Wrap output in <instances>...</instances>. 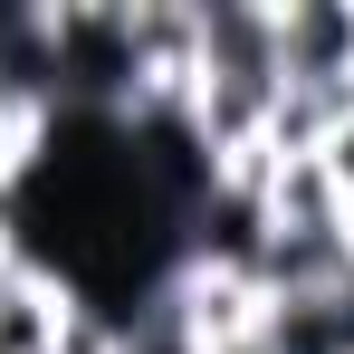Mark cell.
Masks as SVG:
<instances>
[{
	"label": "cell",
	"mask_w": 354,
	"mask_h": 354,
	"mask_svg": "<svg viewBox=\"0 0 354 354\" xmlns=\"http://www.w3.org/2000/svg\"><path fill=\"white\" fill-rule=\"evenodd\" d=\"M278 86H354V0H268Z\"/></svg>",
	"instance_id": "1"
},
{
	"label": "cell",
	"mask_w": 354,
	"mask_h": 354,
	"mask_svg": "<svg viewBox=\"0 0 354 354\" xmlns=\"http://www.w3.org/2000/svg\"><path fill=\"white\" fill-rule=\"evenodd\" d=\"M259 345L268 354H354V278L268 297V306H259Z\"/></svg>",
	"instance_id": "2"
},
{
	"label": "cell",
	"mask_w": 354,
	"mask_h": 354,
	"mask_svg": "<svg viewBox=\"0 0 354 354\" xmlns=\"http://www.w3.org/2000/svg\"><path fill=\"white\" fill-rule=\"evenodd\" d=\"M230 354H268V345H259V335H249V345H230Z\"/></svg>",
	"instance_id": "3"
},
{
	"label": "cell",
	"mask_w": 354,
	"mask_h": 354,
	"mask_svg": "<svg viewBox=\"0 0 354 354\" xmlns=\"http://www.w3.org/2000/svg\"><path fill=\"white\" fill-rule=\"evenodd\" d=\"M0 230H10V192H0Z\"/></svg>",
	"instance_id": "4"
},
{
	"label": "cell",
	"mask_w": 354,
	"mask_h": 354,
	"mask_svg": "<svg viewBox=\"0 0 354 354\" xmlns=\"http://www.w3.org/2000/svg\"><path fill=\"white\" fill-rule=\"evenodd\" d=\"M0 278H10V249H0Z\"/></svg>",
	"instance_id": "5"
}]
</instances>
